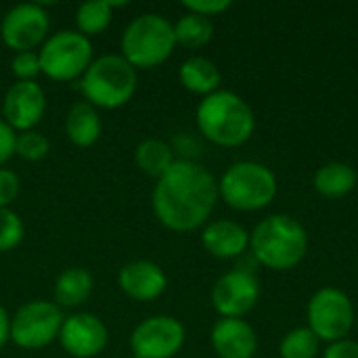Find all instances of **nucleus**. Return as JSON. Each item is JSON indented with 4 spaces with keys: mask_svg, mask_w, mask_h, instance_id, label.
<instances>
[{
    "mask_svg": "<svg viewBox=\"0 0 358 358\" xmlns=\"http://www.w3.org/2000/svg\"><path fill=\"white\" fill-rule=\"evenodd\" d=\"M117 287L132 302H153L166 294L168 275L157 262L132 260L120 268Z\"/></svg>",
    "mask_w": 358,
    "mask_h": 358,
    "instance_id": "15",
    "label": "nucleus"
},
{
    "mask_svg": "<svg viewBox=\"0 0 358 358\" xmlns=\"http://www.w3.org/2000/svg\"><path fill=\"white\" fill-rule=\"evenodd\" d=\"M210 346L218 358H254L258 334L245 319H218L210 329Z\"/></svg>",
    "mask_w": 358,
    "mask_h": 358,
    "instance_id": "16",
    "label": "nucleus"
},
{
    "mask_svg": "<svg viewBox=\"0 0 358 358\" xmlns=\"http://www.w3.org/2000/svg\"><path fill=\"white\" fill-rule=\"evenodd\" d=\"M50 36V15L40 2H21L10 6L0 21V40L15 52L38 50Z\"/></svg>",
    "mask_w": 358,
    "mask_h": 358,
    "instance_id": "10",
    "label": "nucleus"
},
{
    "mask_svg": "<svg viewBox=\"0 0 358 358\" xmlns=\"http://www.w3.org/2000/svg\"><path fill=\"white\" fill-rule=\"evenodd\" d=\"M176 48L174 23L159 13L136 15L122 31L120 55L136 69H155L164 65Z\"/></svg>",
    "mask_w": 358,
    "mask_h": 358,
    "instance_id": "5",
    "label": "nucleus"
},
{
    "mask_svg": "<svg viewBox=\"0 0 358 358\" xmlns=\"http://www.w3.org/2000/svg\"><path fill=\"white\" fill-rule=\"evenodd\" d=\"M59 346L73 358H96L109 342L107 325L101 317L86 310H76L63 319Z\"/></svg>",
    "mask_w": 358,
    "mask_h": 358,
    "instance_id": "13",
    "label": "nucleus"
},
{
    "mask_svg": "<svg viewBox=\"0 0 358 358\" xmlns=\"http://www.w3.org/2000/svg\"><path fill=\"white\" fill-rule=\"evenodd\" d=\"M321 352V340L308 327L289 329L279 344L281 358H317Z\"/></svg>",
    "mask_w": 358,
    "mask_h": 358,
    "instance_id": "25",
    "label": "nucleus"
},
{
    "mask_svg": "<svg viewBox=\"0 0 358 358\" xmlns=\"http://www.w3.org/2000/svg\"><path fill=\"white\" fill-rule=\"evenodd\" d=\"M176 153H174V147L162 138H145L136 145L134 149V164L136 168L149 176V178H155L159 180L170 168L172 164L176 162Z\"/></svg>",
    "mask_w": 358,
    "mask_h": 358,
    "instance_id": "22",
    "label": "nucleus"
},
{
    "mask_svg": "<svg viewBox=\"0 0 358 358\" xmlns=\"http://www.w3.org/2000/svg\"><path fill=\"white\" fill-rule=\"evenodd\" d=\"M63 310L50 300H29L10 315V342L21 350H42L59 340Z\"/></svg>",
    "mask_w": 358,
    "mask_h": 358,
    "instance_id": "9",
    "label": "nucleus"
},
{
    "mask_svg": "<svg viewBox=\"0 0 358 358\" xmlns=\"http://www.w3.org/2000/svg\"><path fill=\"white\" fill-rule=\"evenodd\" d=\"M65 134L73 147L90 149L103 134L101 111L86 101L73 103L65 113Z\"/></svg>",
    "mask_w": 358,
    "mask_h": 358,
    "instance_id": "18",
    "label": "nucleus"
},
{
    "mask_svg": "<svg viewBox=\"0 0 358 358\" xmlns=\"http://www.w3.org/2000/svg\"><path fill=\"white\" fill-rule=\"evenodd\" d=\"M231 6H233L231 0H182V8L187 13H195V15H201L208 19L222 15Z\"/></svg>",
    "mask_w": 358,
    "mask_h": 358,
    "instance_id": "30",
    "label": "nucleus"
},
{
    "mask_svg": "<svg viewBox=\"0 0 358 358\" xmlns=\"http://www.w3.org/2000/svg\"><path fill=\"white\" fill-rule=\"evenodd\" d=\"M195 124L199 134L212 145L235 149L252 138L256 115L241 94L220 88L199 101Z\"/></svg>",
    "mask_w": 358,
    "mask_h": 358,
    "instance_id": "3",
    "label": "nucleus"
},
{
    "mask_svg": "<svg viewBox=\"0 0 358 358\" xmlns=\"http://www.w3.org/2000/svg\"><path fill=\"white\" fill-rule=\"evenodd\" d=\"M21 191V178L10 168H0V208H10Z\"/></svg>",
    "mask_w": 358,
    "mask_h": 358,
    "instance_id": "29",
    "label": "nucleus"
},
{
    "mask_svg": "<svg viewBox=\"0 0 358 358\" xmlns=\"http://www.w3.org/2000/svg\"><path fill=\"white\" fill-rule=\"evenodd\" d=\"M82 101L99 111L120 109L132 101L138 88V71L117 52L92 59L90 67L78 80Z\"/></svg>",
    "mask_w": 358,
    "mask_h": 358,
    "instance_id": "4",
    "label": "nucleus"
},
{
    "mask_svg": "<svg viewBox=\"0 0 358 358\" xmlns=\"http://www.w3.org/2000/svg\"><path fill=\"white\" fill-rule=\"evenodd\" d=\"M187 342L185 325L170 315L143 319L130 334V355L136 358H174Z\"/></svg>",
    "mask_w": 358,
    "mask_h": 358,
    "instance_id": "12",
    "label": "nucleus"
},
{
    "mask_svg": "<svg viewBox=\"0 0 358 358\" xmlns=\"http://www.w3.org/2000/svg\"><path fill=\"white\" fill-rule=\"evenodd\" d=\"M46 105V92L38 82H13L2 94L0 111L15 132H27L42 122Z\"/></svg>",
    "mask_w": 358,
    "mask_h": 358,
    "instance_id": "14",
    "label": "nucleus"
},
{
    "mask_svg": "<svg viewBox=\"0 0 358 358\" xmlns=\"http://www.w3.org/2000/svg\"><path fill=\"white\" fill-rule=\"evenodd\" d=\"M42 76L50 82H76L92 63V42L76 29L50 34L38 48Z\"/></svg>",
    "mask_w": 358,
    "mask_h": 358,
    "instance_id": "7",
    "label": "nucleus"
},
{
    "mask_svg": "<svg viewBox=\"0 0 358 358\" xmlns=\"http://www.w3.org/2000/svg\"><path fill=\"white\" fill-rule=\"evenodd\" d=\"M92 287H94V281H92V275L86 268L69 266L55 281V287H52L55 304L61 310L63 308L76 310L90 298Z\"/></svg>",
    "mask_w": 358,
    "mask_h": 358,
    "instance_id": "20",
    "label": "nucleus"
},
{
    "mask_svg": "<svg viewBox=\"0 0 358 358\" xmlns=\"http://www.w3.org/2000/svg\"><path fill=\"white\" fill-rule=\"evenodd\" d=\"M355 304L340 287L325 285L317 289L306 304V327L327 344L346 340L355 327Z\"/></svg>",
    "mask_w": 358,
    "mask_h": 358,
    "instance_id": "8",
    "label": "nucleus"
},
{
    "mask_svg": "<svg viewBox=\"0 0 358 358\" xmlns=\"http://www.w3.org/2000/svg\"><path fill=\"white\" fill-rule=\"evenodd\" d=\"M2 94H4V90H2V86H0V103H2Z\"/></svg>",
    "mask_w": 358,
    "mask_h": 358,
    "instance_id": "34",
    "label": "nucleus"
},
{
    "mask_svg": "<svg viewBox=\"0 0 358 358\" xmlns=\"http://www.w3.org/2000/svg\"><path fill=\"white\" fill-rule=\"evenodd\" d=\"M15 143L17 132L0 117V168H4L10 157H15Z\"/></svg>",
    "mask_w": 358,
    "mask_h": 358,
    "instance_id": "31",
    "label": "nucleus"
},
{
    "mask_svg": "<svg viewBox=\"0 0 358 358\" xmlns=\"http://www.w3.org/2000/svg\"><path fill=\"white\" fill-rule=\"evenodd\" d=\"M323 358H358V342L346 338V340L327 344V348L323 350Z\"/></svg>",
    "mask_w": 358,
    "mask_h": 358,
    "instance_id": "32",
    "label": "nucleus"
},
{
    "mask_svg": "<svg viewBox=\"0 0 358 358\" xmlns=\"http://www.w3.org/2000/svg\"><path fill=\"white\" fill-rule=\"evenodd\" d=\"M203 250L218 260H237L250 252V231L229 218L210 220L201 229Z\"/></svg>",
    "mask_w": 358,
    "mask_h": 358,
    "instance_id": "17",
    "label": "nucleus"
},
{
    "mask_svg": "<svg viewBox=\"0 0 358 358\" xmlns=\"http://www.w3.org/2000/svg\"><path fill=\"white\" fill-rule=\"evenodd\" d=\"M310 237L292 214H271L250 233V254L256 264L271 271H292L308 254Z\"/></svg>",
    "mask_w": 358,
    "mask_h": 358,
    "instance_id": "2",
    "label": "nucleus"
},
{
    "mask_svg": "<svg viewBox=\"0 0 358 358\" xmlns=\"http://www.w3.org/2000/svg\"><path fill=\"white\" fill-rule=\"evenodd\" d=\"M25 237V224L21 216L10 208H0V254L13 252Z\"/></svg>",
    "mask_w": 358,
    "mask_h": 358,
    "instance_id": "27",
    "label": "nucleus"
},
{
    "mask_svg": "<svg viewBox=\"0 0 358 358\" xmlns=\"http://www.w3.org/2000/svg\"><path fill=\"white\" fill-rule=\"evenodd\" d=\"M262 285L252 268H233L220 275L210 292L212 308L220 319H243L260 302Z\"/></svg>",
    "mask_w": 358,
    "mask_h": 358,
    "instance_id": "11",
    "label": "nucleus"
},
{
    "mask_svg": "<svg viewBox=\"0 0 358 358\" xmlns=\"http://www.w3.org/2000/svg\"><path fill=\"white\" fill-rule=\"evenodd\" d=\"M174 38L176 46H185L191 50L201 48L210 44V40L214 38V23L208 17L185 10V15H180L178 21L174 23Z\"/></svg>",
    "mask_w": 358,
    "mask_h": 358,
    "instance_id": "24",
    "label": "nucleus"
},
{
    "mask_svg": "<svg viewBox=\"0 0 358 358\" xmlns=\"http://www.w3.org/2000/svg\"><path fill=\"white\" fill-rule=\"evenodd\" d=\"M10 342V315L0 304V350Z\"/></svg>",
    "mask_w": 358,
    "mask_h": 358,
    "instance_id": "33",
    "label": "nucleus"
},
{
    "mask_svg": "<svg viewBox=\"0 0 358 358\" xmlns=\"http://www.w3.org/2000/svg\"><path fill=\"white\" fill-rule=\"evenodd\" d=\"M277 193V174L254 159L231 164L218 178V195L235 212H260L275 201Z\"/></svg>",
    "mask_w": 358,
    "mask_h": 358,
    "instance_id": "6",
    "label": "nucleus"
},
{
    "mask_svg": "<svg viewBox=\"0 0 358 358\" xmlns=\"http://www.w3.org/2000/svg\"><path fill=\"white\" fill-rule=\"evenodd\" d=\"M218 178L195 159H176L155 180L151 208L157 222L172 233L203 229L218 203Z\"/></svg>",
    "mask_w": 358,
    "mask_h": 358,
    "instance_id": "1",
    "label": "nucleus"
},
{
    "mask_svg": "<svg viewBox=\"0 0 358 358\" xmlns=\"http://www.w3.org/2000/svg\"><path fill=\"white\" fill-rule=\"evenodd\" d=\"M313 187L325 199L346 197L358 187V170L346 162H327L315 172Z\"/></svg>",
    "mask_w": 358,
    "mask_h": 358,
    "instance_id": "21",
    "label": "nucleus"
},
{
    "mask_svg": "<svg viewBox=\"0 0 358 358\" xmlns=\"http://www.w3.org/2000/svg\"><path fill=\"white\" fill-rule=\"evenodd\" d=\"M50 153V141L46 134L40 130H27V132H17V143H15V155L21 157L23 162H42Z\"/></svg>",
    "mask_w": 358,
    "mask_h": 358,
    "instance_id": "26",
    "label": "nucleus"
},
{
    "mask_svg": "<svg viewBox=\"0 0 358 358\" xmlns=\"http://www.w3.org/2000/svg\"><path fill=\"white\" fill-rule=\"evenodd\" d=\"M124 2H111V0H90L82 2L76 8V31H80L86 38L103 34L113 19V10L120 8Z\"/></svg>",
    "mask_w": 358,
    "mask_h": 358,
    "instance_id": "23",
    "label": "nucleus"
},
{
    "mask_svg": "<svg viewBox=\"0 0 358 358\" xmlns=\"http://www.w3.org/2000/svg\"><path fill=\"white\" fill-rule=\"evenodd\" d=\"M178 82L180 86L197 96H208L216 90H220V82H222V73L218 69V65L201 55H193L189 59H185L178 67Z\"/></svg>",
    "mask_w": 358,
    "mask_h": 358,
    "instance_id": "19",
    "label": "nucleus"
},
{
    "mask_svg": "<svg viewBox=\"0 0 358 358\" xmlns=\"http://www.w3.org/2000/svg\"><path fill=\"white\" fill-rule=\"evenodd\" d=\"M10 73L15 82H38V78L42 76L38 50L15 52L10 59Z\"/></svg>",
    "mask_w": 358,
    "mask_h": 358,
    "instance_id": "28",
    "label": "nucleus"
},
{
    "mask_svg": "<svg viewBox=\"0 0 358 358\" xmlns=\"http://www.w3.org/2000/svg\"><path fill=\"white\" fill-rule=\"evenodd\" d=\"M128 358H136V357H132V355H130V357H128Z\"/></svg>",
    "mask_w": 358,
    "mask_h": 358,
    "instance_id": "35",
    "label": "nucleus"
}]
</instances>
